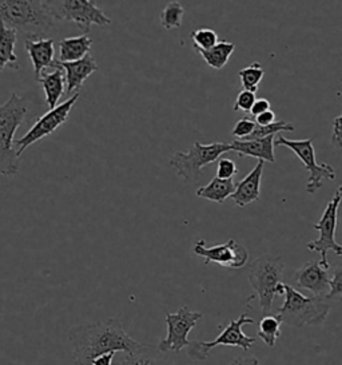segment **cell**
<instances>
[{
	"label": "cell",
	"instance_id": "obj_13",
	"mask_svg": "<svg viewBox=\"0 0 342 365\" xmlns=\"http://www.w3.org/2000/svg\"><path fill=\"white\" fill-rule=\"evenodd\" d=\"M194 253L204 258V264L214 262L226 269H242L247 262L249 253L245 247L239 245L234 238H230L226 244L206 247V241L200 240L194 245Z\"/></svg>",
	"mask_w": 342,
	"mask_h": 365
},
{
	"label": "cell",
	"instance_id": "obj_4",
	"mask_svg": "<svg viewBox=\"0 0 342 365\" xmlns=\"http://www.w3.org/2000/svg\"><path fill=\"white\" fill-rule=\"evenodd\" d=\"M284 304L278 309L281 322L290 327L323 324L331 312V304L323 297H306L288 284H284Z\"/></svg>",
	"mask_w": 342,
	"mask_h": 365
},
{
	"label": "cell",
	"instance_id": "obj_28",
	"mask_svg": "<svg viewBox=\"0 0 342 365\" xmlns=\"http://www.w3.org/2000/svg\"><path fill=\"white\" fill-rule=\"evenodd\" d=\"M281 131H294V125L289 123L286 120H276L266 126H258L256 123V128L253 130V133L246 140H259V138H266V137H276V134H279Z\"/></svg>",
	"mask_w": 342,
	"mask_h": 365
},
{
	"label": "cell",
	"instance_id": "obj_25",
	"mask_svg": "<svg viewBox=\"0 0 342 365\" xmlns=\"http://www.w3.org/2000/svg\"><path fill=\"white\" fill-rule=\"evenodd\" d=\"M281 320L277 314H266L262 317L258 325V337L266 344L267 346L273 348L281 336Z\"/></svg>",
	"mask_w": 342,
	"mask_h": 365
},
{
	"label": "cell",
	"instance_id": "obj_22",
	"mask_svg": "<svg viewBox=\"0 0 342 365\" xmlns=\"http://www.w3.org/2000/svg\"><path fill=\"white\" fill-rule=\"evenodd\" d=\"M234 190L235 182L233 180H221L215 177L207 185L200 187L197 190V195L217 204H224L227 198L233 195Z\"/></svg>",
	"mask_w": 342,
	"mask_h": 365
},
{
	"label": "cell",
	"instance_id": "obj_31",
	"mask_svg": "<svg viewBox=\"0 0 342 365\" xmlns=\"http://www.w3.org/2000/svg\"><path fill=\"white\" fill-rule=\"evenodd\" d=\"M256 93L249 91V90H241L237 96L234 103V111H244V113H250L256 102Z\"/></svg>",
	"mask_w": 342,
	"mask_h": 365
},
{
	"label": "cell",
	"instance_id": "obj_20",
	"mask_svg": "<svg viewBox=\"0 0 342 365\" xmlns=\"http://www.w3.org/2000/svg\"><path fill=\"white\" fill-rule=\"evenodd\" d=\"M93 46V39L88 35L64 38L59 43V62L68 63L76 62L88 55Z\"/></svg>",
	"mask_w": 342,
	"mask_h": 365
},
{
	"label": "cell",
	"instance_id": "obj_32",
	"mask_svg": "<svg viewBox=\"0 0 342 365\" xmlns=\"http://www.w3.org/2000/svg\"><path fill=\"white\" fill-rule=\"evenodd\" d=\"M256 128V122L253 119L241 118L237 123H235L234 128L232 130V135L238 138V140H246Z\"/></svg>",
	"mask_w": 342,
	"mask_h": 365
},
{
	"label": "cell",
	"instance_id": "obj_18",
	"mask_svg": "<svg viewBox=\"0 0 342 365\" xmlns=\"http://www.w3.org/2000/svg\"><path fill=\"white\" fill-rule=\"evenodd\" d=\"M274 138L276 137L259 140H235L230 142V150L235 151L239 157H252L258 161L274 163Z\"/></svg>",
	"mask_w": 342,
	"mask_h": 365
},
{
	"label": "cell",
	"instance_id": "obj_26",
	"mask_svg": "<svg viewBox=\"0 0 342 365\" xmlns=\"http://www.w3.org/2000/svg\"><path fill=\"white\" fill-rule=\"evenodd\" d=\"M238 74L241 78V85L244 87V90L256 93L262 78L265 76V70L259 62H254V63L247 66L245 68H242Z\"/></svg>",
	"mask_w": 342,
	"mask_h": 365
},
{
	"label": "cell",
	"instance_id": "obj_7",
	"mask_svg": "<svg viewBox=\"0 0 342 365\" xmlns=\"http://www.w3.org/2000/svg\"><path fill=\"white\" fill-rule=\"evenodd\" d=\"M55 21H66L76 24L83 33H90L91 26L106 27L111 19L91 0H62L47 1Z\"/></svg>",
	"mask_w": 342,
	"mask_h": 365
},
{
	"label": "cell",
	"instance_id": "obj_8",
	"mask_svg": "<svg viewBox=\"0 0 342 365\" xmlns=\"http://www.w3.org/2000/svg\"><path fill=\"white\" fill-rule=\"evenodd\" d=\"M313 140L314 137L299 140H288L284 135H278L274 138V145L289 148L299 157L305 169L309 172V178L306 183V192L309 194H314L317 190H320L323 180L333 181L336 178V169L333 166L328 163H318L316 160Z\"/></svg>",
	"mask_w": 342,
	"mask_h": 365
},
{
	"label": "cell",
	"instance_id": "obj_34",
	"mask_svg": "<svg viewBox=\"0 0 342 365\" xmlns=\"http://www.w3.org/2000/svg\"><path fill=\"white\" fill-rule=\"evenodd\" d=\"M331 145L337 149L341 150L342 137H341V115L333 120V133H331Z\"/></svg>",
	"mask_w": 342,
	"mask_h": 365
},
{
	"label": "cell",
	"instance_id": "obj_9",
	"mask_svg": "<svg viewBox=\"0 0 342 365\" xmlns=\"http://www.w3.org/2000/svg\"><path fill=\"white\" fill-rule=\"evenodd\" d=\"M341 187L337 189L331 201L326 204L320 221L313 225V229L320 232L318 240L310 241L308 249L310 252H317L321 255L320 264L323 268L331 269V265L328 261V252H334L336 256L341 257L342 247L336 242V229H337V215L338 206L341 201Z\"/></svg>",
	"mask_w": 342,
	"mask_h": 365
},
{
	"label": "cell",
	"instance_id": "obj_16",
	"mask_svg": "<svg viewBox=\"0 0 342 365\" xmlns=\"http://www.w3.org/2000/svg\"><path fill=\"white\" fill-rule=\"evenodd\" d=\"M265 162L258 161L254 169L246 175L242 181L235 183V190L230 197L237 206L245 207L259 200L261 195V180Z\"/></svg>",
	"mask_w": 342,
	"mask_h": 365
},
{
	"label": "cell",
	"instance_id": "obj_15",
	"mask_svg": "<svg viewBox=\"0 0 342 365\" xmlns=\"http://www.w3.org/2000/svg\"><path fill=\"white\" fill-rule=\"evenodd\" d=\"M59 62V61H58ZM66 79V94L79 93V90L83 86L86 79L91 74L98 71V63L94 61L91 55H86L85 58L76 61V62H68V63H61Z\"/></svg>",
	"mask_w": 342,
	"mask_h": 365
},
{
	"label": "cell",
	"instance_id": "obj_24",
	"mask_svg": "<svg viewBox=\"0 0 342 365\" xmlns=\"http://www.w3.org/2000/svg\"><path fill=\"white\" fill-rule=\"evenodd\" d=\"M235 44L232 42H218L210 50H197L203 61L214 70H221L227 65L232 54L234 53Z\"/></svg>",
	"mask_w": 342,
	"mask_h": 365
},
{
	"label": "cell",
	"instance_id": "obj_23",
	"mask_svg": "<svg viewBox=\"0 0 342 365\" xmlns=\"http://www.w3.org/2000/svg\"><path fill=\"white\" fill-rule=\"evenodd\" d=\"M120 365H169L167 360L160 354L157 346L149 344H140L134 354H126Z\"/></svg>",
	"mask_w": 342,
	"mask_h": 365
},
{
	"label": "cell",
	"instance_id": "obj_11",
	"mask_svg": "<svg viewBox=\"0 0 342 365\" xmlns=\"http://www.w3.org/2000/svg\"><path fill=\"white\" fill-rule=\"evenodd\" d=\"M79 97H81V93H75L73 97L68 98L67 101H64L63 103H61L53 110H48L44 115L38 119L31 129L28 130L21 138L14 142V146H16L15 149L16 155L21 158L23 151L27 148L48 137L55 130L59 129L62 125H64Z\"/></svg>",
	"mask_w": 342,
	"mask_h": 365
},
{
	"label": "cell",
	"instance_id": "obj_30",
	"mask_svg": "<svg viewBox=\"0 0 342 365\" xmlns=\"http://www.w3.org/2000/svg\"><path fill=\"white\" fill-rule=\"evenodd\" d=\"M342 297V268L337 267L331 270L329 292L325 296V300H341Z\"/></svg>",
	"mask_w": 342,
	"mask_h": 365
},
{
	"label": "cell",
	"instance_id": "obj_36",
	"mask_svg": "<svg viewBox=\"0 0 342 365\" xmlns=\"http://www.w3.org/2000/svg\"><path fill=\"white\" fill-rule=\"evenodd\" d=\"M254 122H256L258 126H266V125H270V123L276 122V113L271 111V110H267L265 113L256 115Z\"/></svg>",
	"mask_w": 342,
	"mask_h": 365
},
{
	"label": "cell",
	"instance_id": "obj_17",
	"mask_svg": "<svg viewBox=\"0 0 342 365\" xmlns=\"http://www.w3.org/2000/svg\"><path fill=\"white\" fill-rule=\"evenodd\" d=\"M26 51L31 59L32 67L35 78L39 79L43 71L48 67L55 66V47L53 39L44 38V39H26L24 42Z\"/></svg>",
	"mask_w": 342,
	"mask_h": 365
},
{
	"label": "cell",
	"instance_id": "obj_21",
	"mask_svg": "<svg viewBox=\"0 0 342 365\" xmlns=\"http://www.w3.org/2000/svg\"><path fill=\"white\" fill-rule=\"evenodd\" d=\"M18 42V33L6 27L0 22V73L6 68L19 70L18 55L15 53V47Z\"/></svg>",
	"mask_w": 342,
	"mask_h": 365
},
{
	"label": "cell",
	"instance_id": "obj_27",
	"mask_svg": "<svg viewBox=\"0 0 342 365\" xmlns=\"http://www.w3.org/2000/svg\"><path fill=\"white\" fill-rule=\"evenodd\" d=\"M183 15H185V9L182 7L180 1L167 3L160 14V24L166 30L178 29L183 21Z\"/></svg>",
	"mask_w": 342,
	"mask_h": 365
},
{
	"label": "cell",
	"instance_id": "obj_33",
	"mask_svg": "<svg viewBox=\"0 0 342 365\" xmlns=\"http://www.w3.org/2000/svg\"><path fill=\"white\" fill-rule=\"evenodd\" d=\"M238 174V168L235 166L234 161L229 158H222L217 165V178L221 180H233V177Z\"/></svg>",
	"mask_w": 342,
	"mask_h": 365
},
{
	"label": "cell",
	"instance_id": "obj_10",
	"mask_svg": "<svg viewBox=\"0 0 342 365\" xmlns=\"http://www.w3.org/2000/svg\"><path fill=\"white\" fill-rule=\"evenodd\" d=\"M247 324H256V320L250 319L246 313H242L237 320H232L230 324L224 328L221 334L213 341H209V343L192 341L189 345L190 346L189 357L194 360V361H204L209 357L210 351L215 348V346H219V345L238 346L242 351L247 352L252 348V345L256 341V337L246 336L244 331H242L244 325H247Z\"/></svg>",
	"mask_w": 342,
	"mask_h": 365
},
{
	"label": "cell",
	"instance_id": "obj_14",
	"mask_svg": "<svg viewBox=\"0 0 342 365\" xmlns=\"http://www.w3.org/2000/svg\"><path fill=\"white\" fill-rule=\"evenodd\" d=\"M331 269L323 268L320 262H305L296 272L294 281L301 289L309 290L314 297L325 299V296L329 292Z\"/></svg>",
	"mask_w": 342,
	"mask_h": 365
},
{
	"label": "cell",
	"instance_id": "obj_35",
	"mask_svg": "<svg viewBox=\"0 0 342 365\" xmlns=\"http://www.w3.org/2000/svg\"><path fill=\"white\" fill-rule=\"evenodd\" d=\"M267 110H270V102L267 101L266 98H259V99H256L253 108L250 110V114L253 117H256V115L265 113Z\"/></svg>",
	"mask_w": 342,
	"mask_h": 365
},
{
	"label": "cell",
	"instance_id": "obj_1",
	"mask_svg": "<svg viewBox=\"0 0 342 365\" xmlns=\"http://www.w3.org/2000/svg\"><path fill=\"white\" fill-rule=\"evenodd\" d=\"M68 337L73 344V359L76 365H91L95 357L110 352L134 354L140 346V343L128 336L119 319L75 327Z\"/></svg>",
	"mask_w": 342,
	"mask_h": 365
},
{
	"label": "cell",
	"instance_id": "obj_5",
	"mask_svg": "<svg viewBox=\"0 0 342 365\" xmlns=\"http://www.w3.org/2000/svg\"><path fill=\"white\" fill-rule=\"evenodd\" d=\"M230 143L214 142L203 145L201 142H194L187 151H177L169 161L177 175L185 182H197L201 178L203 168L217 161L222 154L229 153Z\"/></svg>",
	"mask_w": 342,
	"mask_h": 365
},
{
	"label": "cell",
	"instance_id": "obj_37",
	"mask_svg": "<svg viewBox=\"0 0 342 365\" xmlns=\"http://www.w3.org/2000/svg\"><path fill=\"white\" fill-rule=\"evenodd\" d=\"M114 356H115L114 352H110V354H100V356H98V357H95V359L91 361V365H111V363H113V359H114Z\"/></svg>",
	"mask_w": 342,
	"mask_h": 365
},
{
	"label": "cell",
	"instance_id": "obj_3",
	"mask_svg": "<svg viewBox=\"0 0 342 365\" xmlns=\"http://www.w3.org/2000/svg\"><path fill=\"white\" fill-rule=\"evenodd\" d=\"M28 108L30 101L16 93H12L0 105V175L12 177L19 172V157L14 149V137L27 117Z\"/></svg>",
	"mask_w": 342,
	"mask_h": 365
},
{
	"label": "cell",
	"instance_id": "obj_12",
	"mask_svg": "<svg viewBox=\"0 0 342 365\" xmlns=\"http://www.w3.org/2000/svg\"><path fill=\"white\" fill-rule=\"evenodd\" d=\"M202 317L201 312L192 311L189 307H182L177 313H167V336L157 346L160 354L181 352L183 348L189 346L192 341H189L187 336Z\"/></svg>",
	"mask_w": 342,
	"mask_h": 365
},
{
	"label": "cell",
	"instance_id": "obj_6",
	"mask_svg": "<svg viewBox=\"0 0 342 365\" xmlns=\"http://www.w3.org/2000/svg\"><path fill=\"white\" fill-rule=\"evenodd\" d=\"M284 261L281 257L262 256L256 258L249 269V282L256 292L264 316L270 314L273 301L277 296L278 284L282 282Z\"/></svg>",
	"mask_w": 342,
	"mask_h": 365
},
{
	"label": "cell",
	"instance_id": "obj_19",
	"mask_svg": "<svg viewBox=\"0 0 342 365\" xmlns=\"http://www.w3.org/2000/svg\"><path fill=\"white\" fill-rule=\"evenodd\" d=\"M43 87L44 96H46V103L50 110L58 106L59 99L63 97L64 94V73L62 67L59 66V62L56 59L55 66H53V71L47 73V74H42L39 79H36Z\"/></svg>",
	"mask_w": 342,
	"mask_h": 365
},
{
	"label": "cell",
	"instance_id": "obj_29",
	"mask_svg": "<svg viewBox=\"0 0 342 365\" xmlns=\"http://www.w3.org/2000/svg\"><path fill=\"white\" fill-rule=\"evenodd\" d=\"M195 50H210L218 43V35L212 29H200L192 33Z\"/></svg>",
	"mask_w": 342,
	"mask_h": 365
},
{
	"label": "cell",
	"instance_id": "obj_2",
	"mask_svg": "<svg viewBox=\"0 0 342 365\" xmlns=\"http://www.w3.org/2000/svg\"><path fill=\"white\" fill-rule=\"evenodd\" d=\"M0 22L27 39H44L56 21L47 1L0 0Z\"/></svg>",
	"mask_w": 342,
	"mask_h": 365
},
{
	"label": "cell",
	"instance_id": "obj_38",
	"mask_svg": "<svg viewBox=\"0 0 342 365\" xmlns=\"http://www.w3.org/2000/svg\"><path fill=\"white\" fill-rule=\"evenodd\" d=\"M230 365H259V361L256 357H238Z\"/></svg>",
	"mask_w": 342,
	"mask_h": 365
}]
</instances>
